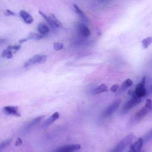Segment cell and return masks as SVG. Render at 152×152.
<instances>
[{
    "label": "cell",
    "instance_id": "obj_4",
    "mask_svg": "<svg viewBox=\"0 0 152 152\" xmlns=\"http://www.w3.org/2000/svg\"><path fill=\"white\" fill-rule=\"evenodd\" d=\"M121 103V99H118L113 102L110 104H109L102 112V118H106L111 116L119 107Z\"/></svg>",
    "mask_w": 152,
    "mask_h": 152
},
{
    "label": "cell",
    "instance_id": "obj_17",
    "mask_svg": "<svg viewBox=\"0 0 152 152\" xmlns=\"http://www.w3.org/2000/svg\"><path fill=\"white\" fill-rule=\"evenodd\" d=\"M133 84V81L132 80L128 78L126 80H125L121 85L120 87L119 88V92H122L124 90H125L126 88H128V87H130Z\"/></svg>",
    "mask_w": 152,
    "mask_h": 152
},
{
    "label": "cell",
    "instance_id": "obj_3",
    "mask_svg": "<svg viewBox=\"0 0 152 152\" xmlns=\"http://www.w3.org/2000/svg\"><path fill=\"white\" fill-rule=\"evenodd\" d=\"M134 138L133 134H129L122 138L112 149L109 152H123L127 146L131 144Z\"/></svg>",
    "mask_w": 152,
    "mask_h": 152
},
{
    "label": "cell",
    "instance_id": "obj_20",
    "mask_svg": "<svg viewBox=\"0 0 152 152\" xmlns=\"http://www.w3.org/2000/svg\"><path fill=\"white\" fill-rule=\"evenodd\" d=\"M13 53L14 52L11 50L7 48L2 51L1 53V57L7 59H11L13 57Z\"/></svg>",
    "mask_w": 152,
    "mask_h": 152
},
{
    "label": "cell",
    "instance_id": "obj_27",
    "mask_svg": "<svg viewBox=\"0 0 152 152\" xmlns=\"http://www.w3.org/2000/svg\"><path fill=\"white\" fill-rule=\"evenodd\" d=\"M4 14L7 16H15V14L10 10H6L4 11Z\"/></svg>",
    "mask_w": 152,
    "mask_h": 152
},
{
    "label": "cell",
    "instance_id": "obj_5",
    "mask_svg": "<svg viewBox=\"0 0 152 152\" xmlns=\"http://www.w3.org/2000/svg\"><path fill=\"white\" fill-rule=\"evenodd\" d=\"M142 100V99L138 98L137 97H132L128 101H127L125 104L124 105L121 113L122 114H125L127 113L129 110H130L131 109L138 105L139 103L141 102Z\"/></svg>",
    "mask_w": 152,
    "mask_h": 152
},
{
    "label": "cell",
    "instance_id": "obj_18",
    "mask_svg": "<svg viewBox=\"0 0 152 152\" xmlns=\"http://www.w3.org/2000/svg\"><path fill=\"white\" fill-rule=\"evenodd\" d=\"M108 90V87L104 84H102L100 86H99L98 87H97L96 88H95L93 90V93L94 94H97L99 93H102L103 92H105L107 91Z\"/></svg>",
    "mask_w": 152,
    "mask_h": 152
},
{
    "label": "cell",
    "instance_id": "obj_13",
    "mask_svg": "<svg viewBox=\"0 0 152 152\" xmlns=\"http://www.w3.org/2000/svg\"><path fill=\"white\" fill-rule=\"evenodd\" d=\"M59 118V113L58 112H55L53 113L48 119H46L43 123V126L46 127L53 123L56 120Z\"/></svg>",
    "mask_w": 152,
    "mask_h": 152
},
{
    "label": "cell",
    "instance_id": "obj_21",
    "mask_svg": "<svg viewBox=\"0 0 152 152\" xmlns=\"http://www.w3.org/2000/svg\"><path fill=\"white\" fill-rule=\"evenodd\" d=\"M152 43V36H148L146 38H144L141 41L142 46L144 49H147L149 46Z\"/></svg>",
    "mask_w": 152,
    "mask_h": 152
},
{
    "label": "cell",
    "instance_id": "obj_10",
    "mask_svg": "<svg viewBox=\"0 0 152 152\" xmlns=\"http://www.w3.org/2000/svg\"><path fill=\"white\" fill-rule=\"evenodd\" d=\"M144 142L143 138H139L134 143L131 145L128 152H141Z\"/></svg>",
    "mask_w": 152,
    "mask_h": 152
},
{
    "label": "cell",
    "instance_id": "obj_30",
    "mask_svg": "<svg viewBox=\"0 0 152 152\" xmlns=\"http://www.w3.org/2000/svg\"><path fill=\"white\" fill-rule=\"evenodd\" d=\"M110 0H99V2L102 4H107L109 2Z\"/></svg>",
    "mask_w": 152,
    "mask_h": 152
},
{
    "label": "cell",
    "instance_id": "obj_14",
    "mask_svg": "<svg viewBox=\"0 0 152 152\" xmlns=\"http://www.w3.org/2000/svg\"><path fill=\"white\" fill-rule=\"evenodd\" d=\"M73 8H74V10L75 13L79 16V17L81 18V20L83 21L87 22L88 21V18H87V16L86 15L84 12L80 8V7L77 5L74 4H73Z\"/></svg>",
    "mask_w": 152,
    "mask_h": 152
},
{
    "label": "cell",
    "instance_id": "obj_1",
    "mask_svg": "<svg viewBox=\"0 0 152 152\" xmlns=\"http://www.w3.org/2000/svg\"><path fill=\"white\" fill-rule=\"evenodd\" d=\"M146 83L147 78L146 77L144 76L142 77L141 81L137 84L135 89L134 90H129L128 94L131 97H137L142 99L149 94L148 88H146Z\"/></svg>",
    "mask_w": 152,
    "mask_h": 152
},
{
    "label": "cell",
    "instance_id": "obj_24",
    "mask_svg": "<svg viewBox=\"0 0 152 152\" xmlns=\"http://www.w3.org/2000/svg\"><path fill=\"white\" fill-rule=\"evenodd\" d=\"M21 45H10L7 48L11 50L14 53H15L17 51L19 50L21 48Z\"/></svg>",
    "mask_w": 152,
    "mask_h": 152
},
{
    "label": "cell",
    "instance_id": "obj_7",
    "mask_svg": "<svg viewBox=\"0 0 152 152\" xmlns=\"http://www.w3.org/2000/svg\"><path fill=\"white\" fill-rule=\"evenodd\" d=\"M81 148V145L78 144H68L64 146L59 147L52 152H74L78 150Z\"/></svg>",
    "mask_w": 152,
    "mask_h": 152
},
{
    "label": "cell",
    "instance_id": "obj_16",
    "mask_svg": "<svg viewBox=\"0 0 152 152\" xmlns=\"http://www.w3.org/2000/svg\"><path fill=\"white\" fill-rule=\"evenodd\" d=\"M37 31L39 33L46 36V34H48L49 32V28L46 24L40 23L37 26Z\"/></svg>",
    "mask_w": 152,
    "mask_h": 152
},
{
    "label": "cell",
    "instance_id": "obj_8",
    "mask_svg": "<svg viewBox=\"0 0 152 152\" xmlns=\"http://www.w3.org/2000/svg\"><path fill=\"white\" fill-rule=\"evenodd\" d=\"M77 32L78 34L84 38H87L90 36L91 34V31L88 27L83 23H78L77 25Z\"/></svg>",
    "mask_w": 152,
    "mask_h": 152
},
{
    "label": "cell",
    "instance_id": "obj_6",
    "mask_svg": "<svg viewBox=\"0 0 152 152\" xmlns=\"http://www.w3.org/2000/svg\"><path fill=\"white\" fill-rule=\"evenodd\" d=\"M47 56L45 55H36L28 59L24 64V67H27L36 64H43L46 62Z\"/></svg>",
    "mask_w": 152,
    "mask_h": 152
},
{
    "label": "cell",
    "instance_id": "obj_9",
    "mask_svg": "<svg viewBox=\"0 0 152 152\" xmlns=\"http://www.w3.org/2000/svg\"><path fill=\"white\" fill-rule=\"evenodd\" d=\"M3 111L8 115H11L16 117H20L21 113L17 106H6L3 107Z\"/></svg>",
    "mask_w": 152,
    "mask_h": 152
},
{
    "label": "cell",
    "instance_id": "obj_29",
    "mask_svg": "<svg viewBox=\"0 0 152 152\" xmlns=\"http://www.w3.org/2000/svg\"><path fill=\"white\" fill-rule=\"evenodd\" d=\"M27 40H28L27 38H23V39H20V40H19V42H18V43H19V44H20V45H21V44H22V43H23L26 42V41H27Z\"/></svg>",
    "mask_w": 152,
    "mask_h": 152
},
{
    "label": "cell",
    "instance_id": "obj_19",
    "mask_svg": "<svg viewBox=\"0 0 152 152\" xmlns=\"http://www.w3.org/2000/svg\"><path fill=\"white\" fill-rule=\"evenodd\" d=\"M46 37L45 35H43L40 33H30L27 36L28 40H41L43 38Z\"/></svg>",
    "mask_w": 152,
    "mask_h": 152
},
{
    "label": "cell",
    "instance_id": "obj_15",
    "mask_svg": "<svg viewBox=\"0 0 152 152\" xmlns=\"http://www.w3.org/2000/svg\"><path fill=\"white\" fill-rule=\"evenodd\" d=\"M50 21H51V27L53 28H60L62 27V24L57 19V18L55 17V15L53 14H50L49 15Z\"/></svg>",
    "mask_w": 152,
    "mask_h": 152
},
{
    "label": "cell",
    "instance_id": "obj_22",
    "mask_svg": "<svg viewBox=\"0 0 152 152\" xmlns=\"http://www.w3.org/2000/svg\"><path fill=\"white\" fill-rule=\"evenodd\" d=\"M64 48V44L61 42H55L53 43V49L54 50L58 51Z\"/></svg>",
    "mask_w": 152,
    "mask_h": 152
},
{
    "label": "cell",
    "instance_id": "obj_23",
    "mask_svg": "<svg viewBox=\"0 0 152 152\" xmlns=\"http://www.w3.org/2000/svg\"><path fill=\"white\" fill-rule=\"evenodd\" d=\"M12 141V138H10V139H8L7 140H5L4 141H3L2 142H1V145H0V148L1 150H2L3 148H5L7 146H8V145L10 144V143Z\"/></svg>",
    "mask_w": 152,
    "mask_h": 152
},
{
    "label": "cell",
    "instance_id": "obj_25",
    "mask_svg": "<svg viewBox=\"0 0 152 152\" xmlns=\"http://www.w3.org/2000/svg\"><path fill=\"white\" fill-rule=\"evenodd\" d=\"M151 139H152V129H151L148 133L145 134L143 140H144V142H147Z\"/></svg>",
    "mask_w": 152,
    "mask_h": 152
},
{
    "label": "cell",
    "instance_id": "obj_2",
    "mask_svg": "<svg viewBox=\"0 0 152 152\" xmlns=\"http://www.w3.org/2000/svg\"><path fill=\"white\" fill-rule=\"evenodd\" d=\"M151 109H152V101L151 99H147L145 100V103L144 107H142L135 113V115L130 121V123L131 124H134L139 122L144 117H145Z\"/></svg>",
    "mask_w": 152,
    "mask_h": 152
},
{
    "label": "cell",
    "instance_id": "obj_26",
    "mask_svg": "<svg viewBox=\"0 0 152 152\" xmlns=\"http://www.w3.org/2000/svg\"><path fill=\"white\" fill-rule=\"evenodd\" d=\"M119 88V86L118 84H114L110 88V91L112 93H115Z\"/></svg>",
    "mask_w": 152,
    "mask_h": 152
},
{
    "label": "cell",
    "instance_id": "obj_11",
    "mask_svg": "<svg viewBox=\"0 0 152 152\" xmlns=\"http://www.w3.org/2000/svg\"><path fill=\"white\" fill-rule=\"evenodd\" d=\"M19 15L22 20L27 24H31L34 21L33 17L26 11L21 10L19 12Z\"/></svg>",
    "mask_w": 152,
    "mask_h": 152
},
{
    "label": "cell",
    "instance_id": "obj_12",
    "mask_svg": "<svg viewBox=\"0 0 152 152\" xmlns=\"http://www.w3.org/2000/svg\"><path fill=\"white\" fill-rule=\"evenodd\" d=\"M45 118V116H37L35 118H34L33 119H32L31 121H30L29 122L27 123V124L24 127V131H28L30 129H31L34 125H37L39 122H40L43 118Z\"/></svg>",
    "mask_w": 152,
    "mask_h": 152
},
{
    "label": "cell",
    "instance_id": "obj_28",
    "mask_svg": "<svg viewBox=\"0 0 152 152\" xmlns=\"http://www.w3.org/2000/svg\"><path fill=\"white\" fill-rule=\"evenodd\" d=\"M23 143V141L20 138H17V140H16V141H15V146H20Z\"/></svg>",
    "mask_w": 152,
    "mask_h": 152
}]
</instances>
